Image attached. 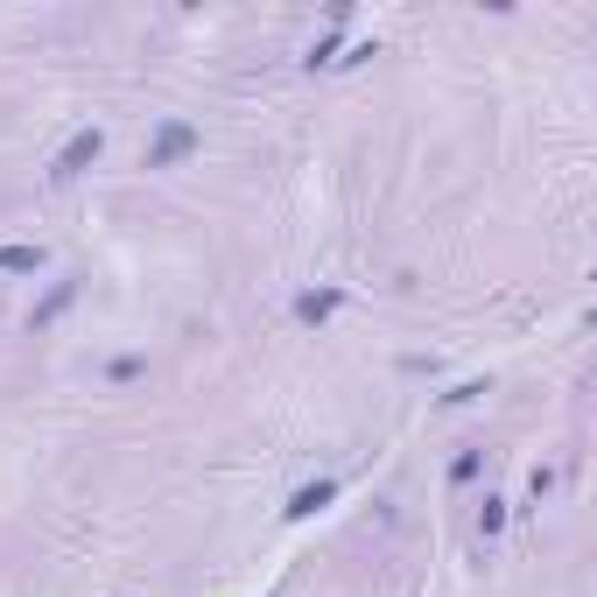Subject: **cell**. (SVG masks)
Here are the masks:
<instances>
[{"label":"cell","mask_w":597,"mask_h":597,"mask_svg":"<svg viewBox=\"0 0 597 597\" xmlns=\"http://www.w3.org/2000/svg\"><path fill=\"white\" fill-rule=\"evenodd\" d=\"M99 156H106V134H99V127H78L64 148H56V162H50V183H78V177H85V169L99 162Z\"/></svg>","instance_id":"1"},{"label":"cell","mask_w":597,"mask_h":597,"mask_svg":"<svg viewBox=\"0 0 597 597\" xmlns=\"http://www.w3.org/2000/svg\"><path fill=\"white\" fill-rule=\"evenodd\" d=\"M204 148V134L190 127V120H162L156 127V141H148V169H177V162H190Z\"/></svg>","instance_id":"2"},{"label":"cell","mask_w":597,"mask_h":597,"mask_svg":"<svg viewBox=\"0 0 597 597\" xmlns=\"http://www.w3.org/2000/svg\"><path fill=\"white\" fill-rule=\"evenodd\" d=\"M331 499H338V478H317V486H302L296 499H288V520H310V513H323V507H331Z\"/></svg>","instance_id":"3"},{"label":"cell","mask_w":597,"mask_h":597,"mask_svg":"<svg viewBox=\"0 0 597 597\" xmlns=\"http://www.w3.org/2000/svg\"><path fill=\"white\" fill-rule=\"evenodd\" d=\"M338 302H344V288H310V296H296V317L302 323H331Z\"/></svg>","instance_id":"4"},{"label":"cell","mask_w":597,"mask_h":597,"mask_svg":"<svg viewBox=\"0 0 597 597\" xmlns=\"http://www.w3.org/2000/svg\"><path fill=\"white\" fill-rule=\"evenodd\" d=\"M43 267V246H0V275H35Z\"/></svg>","instance_id":"5"},{"label":"cell","mask_w":597,"mask_h":597,"mask_svg":"<svg viewBox=\"0 0 597 597\" xmlns=\"http://www.w3.org/2000/svg\"><path fill=\"white\" fill-rule=\"evenodd\" d=\"M499 527H507V499H486V507H478V534H486V542H492Z\"/></svg>","instance_id":"6"},{"label":"cell","mask_w":597,"mask_h":597,"mask_svg":"<svg viewBox=\"0 0 597 597\" xmlns=\"http://www.w3.org/2000/svg\"><path fill=\"white\" fill-rule=\"evenodd\" d=\"M471 478H478V450H465V457L450 465V486H471Z\"/></svg>","instance_id":"7"}]
</instances>
